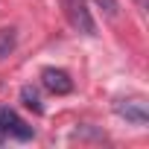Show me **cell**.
<instances>
[{
    "instance_id": "cell-1",
    "label": "cell",
    "mask_w": 149,
    "mask_h": 149,
    "mask_svg": "<svg viewBox=\"0 0 149 149\" xmlns=\"http://www.w3.org/2000/svg\"><path fill=\"white\" fill-rule=\"evenodd\" d=\"M61 3H64V15L73 29L82 35H97V24H94V15L85 0H61Z\"/></svg>"
},
{
    "instance_id": "cell-2",
    "label": "cell",
    "mask_w": 149,
    "mask_h": 149,
    "mask_svg": "<svg viewBox=\"0 0 149 149\" xmlns=\"http://www.w3.org/2000/svg\"><path fill=\"white\" fill-rule=\"evenodd\" d=\"M41 82L50 94H70L73 91V79H70V73L61 70V67H44L41 70Z\"/></svg>"
},
{
    "instance_id": "cell-3",
    "label": "cell",
    "mask_w": 149,
    "mask_h": 149,
    "mask_svg": "<svg viewBox=\"0 0 149 149\" xmlns=\"http://www.w3.org/2000/svg\"><path fill=\"white\" fill-rule=\"evenodd\" d=\"M0 132L3 134H12L18 140H29L32 137V129L12 111V108H0Z\"/></svg>"
},
{
    "instance_id": "cell-4",
    "label": "cell",
    "mask_w": 149,
    "mask_h": 149,
    "mask_svg": "<svg viewBox=\"0 0 149 149\" xmlns=\"http://www.w3.org/2000/svg\"><path fill=\"white\" fill-rule=\"evenodd\" d=\"M114 111L120 117H126L129 123H134V126H143L149 120V111H146V102L143 100H120L114 105Z\"/></svg>"
},
{
    "instance_id": "cell-5",
    "label": "cell",
    "mask_w": 149,
    "mask_h": 149,
    "mask_svg": "<svg viewBox=\"0 0 149 149\" xmlns=\"http://www.w3.org/2000/svg\"><path fill=\"white\" fill-rule=\"evenodd\" d=\"M15 44H18V29L15 26H3L0 29V61L15 50Z\"/></svg>"
},
{
    "instance_id": "cell-6",
    "label": "cell",
    "mask_w": 149,
    "mask_h": 149,
    "mask_svg": "<svg viewBox=\"0 0 149 149\" xmlns=\"http://www.w3.org/2000/svg\"><path fill=\"white\" fill-rule=\"evenodd\" d=\"M21 102L29 108V111H35V114H41L44 111V102H41V94L32 88V85H26V88H21Z\"/></svg>"
},
{
    "instance_id": "cell-7",
    "label": "cell",
    "mask_w": 149,
    "mask_h": 149,
    "mask_svg": "<svg viewBox=\"0 0 149 149\" xmlns=\"http://www.w3.org/2000/svg\"><path fill=\"white\" fill-rule=\"evenodd\" d=\"M97 3H100V6H105V12H108L111 18L117 15V3H114V0H97Z\"/></svg>"
},
{
    "instance_id": "cell-8",
    "label": "cell",
    "mask_w": 149,
    "mask_h": 149,
    "mask_svg": "<svg viewBox=\"0 0 149 149\" xmlns=\"http://www.w3.org/2000/svg\"><path fill=\"white\" fill-rule=\"evenodd\" d=\"M0 140H3V132H0Z\"/></svg>"
}]
</instances>
